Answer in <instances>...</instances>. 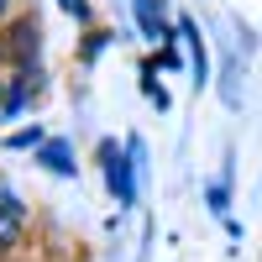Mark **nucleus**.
Here are the masks:
<instances>
[{"instance_id":"1","label":"nucleus","mask_w":262,"mask_h":262,"mask_svg":"<svg viewBox=\"0 0 262 262\" xmlns=\"http://www.w3.org/2000/svg\"><path fill=\"white\" fill-rule=\"evenodd\" d=\"M137 152H142V142H137V137L126 142V152H116V142H105V179H111V194H116V205H137V184H131Z\"/></svg>"},{"instance_id":"2","label":"nucleus","mask_w":262,"mask_h":262,"mask_svg":"<svg viewBox=\"0 0 262 262\" xmlns=\"http://www.w3.org/2000/svg\"><path fill=\"white\" fill-rule=\"evenodd\" d=\"M21 226H27V205L16 194H0V252L21 242Z\"/></svg>"},{"instance_id":"3","label":"nucleus","mask_w":262,"mask_h":262,"mask_svg":"<svg viewBox=\"0 0 262 262\" xmlns=\"http://www.w3.org/2000/svg\"><path fill=\"white\" fill-rule=\"evenodd\" d=\"M131 6H137V21H142V32L152 42H173L168 37V21H163V0H131Z\"/></svg>"},{"instance_id":"4","label":"nucleus","mask_w":262,"mask_h":262,"mask_svg":"<svg viewBox=\"0 0 262 262\" xmlns=\"http://www.w3.org/2000/svg\"><path fill=\"white\" fill-rule=\"evenodd\" d=\"M179 32L189 37V63H194V84H205V79H210V58H205V42H200V27H194V21L184 16V21H179Z\"/></svg>"},{"instance_id":"5","label":"nucleus","mask_w":262,"mask_h":262,"mask_svg":"<svg viewBox=\"0 0 262 262\" xmlns=\"http://www.w3.org/2000/svg\"><path fill=\"white\" fill-rule=\"evenodd\" d=\"M37 163H48L53 173H74V168H79V163H74V147H69V142H42Z\"/></svg>"},{"instance_id":"6","label":"nucleus","mask_w":262,"mask_h":262,"mask_svg":"<svg viewBox=\"0 0 262 262\" xmlns=\"http://www.w3.org/2000/svg\"><path fill=\"white\" fill-rule=\"evenodd\" d=\"M37 37H42V32H37L32 16L16 21V27H11V48H16V58H32V53H37Z\"/></svg>"},{"instance_id":"7","label":"nucleus","mask_w":262,"mask_h":262,"mask_svg":"<svg viewBox=\"0 0 262 262\" xmlns=\"http://www.w3.org/2000/svg\"><path fill=\"white\" fill-rule=\"evenodd\" d=\"M27 84H32L27 74H21V79L11 84V95H6V116H16V111H21V100H27Z\"/></svg>"},{"instance_id":"8","label":"nucleus","mask_w":262,"mask_h":262,"mask_svg":"<svg viewBox=\"0 0 262 262\" xmlns=\"http://www.w3.org/2000/svg\"><path fill=\"white\" fill-rule=\"evenodd\" d=\"M42 142V131L37 126H27V131H11V137H6V147H37Z\"/></svg>"},{"instance_id":"9","label":"nucleus","mask_w":262,"mask_h":262,"mask_svg":"<svg viewBox=\"0 0 262 262\" xmlns=\"http://www.w3.org/2000/svg\"><path fill=\"white\" fill-rule=\"evenodd\" d=\"M58 6H63V11H69L74 21H90V0H58Z\"/></svg>"},{"instance_id":"10","label":"nucleus","mask_w":262,"mask_h":262,"mask_svg":"<svg viewBox=\"0 0 262 262\" xmlns=\"http://www.w3.org/2000/svg\"><path fill=\"white\" fill-rule=\"evenodd\" d=\"M0 11H6V0H0Z\"/></svg>"}]
</instances>
